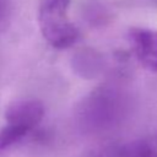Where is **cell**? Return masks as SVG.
I'll list each match as a JSON object with an SVG mask.
<instances>
[{"label": "cell", "instance_id": "cell-6", "mask_svg": "<svg viewBox=\"0 0 157 157\" xmlns=\"http://www.w3.org/2000/svg\"><path fill=\"white\" fill-rule=\"evenodd\" d=\"M28 132L31 131L22 126L6 124L4 128L0 129V152L22 140Z\"/></svg>", "mask_w": 157, "mask_h": 157}, {"label": "cell", "instance_id": "cell-5", "mask_svg": "<svg viewBox=\"0 0 157 157\" xmlns=\"http://www.w3.org/2000/svg\"><path fill=\"white\" fill-rule=\"evenodd\" d=\"M118 157H157V144L148 140H136L126 144Z\"/></svg>", "mask_w": 157, "mask_h": 157}, {"label": "cell", "instance_id": "cell-3", "mask_svg": "<svg viewBox=\"0 0 157 157\" xmlns=\"http://www.w3.org/2000/svg\"><path fill=\"white\" fill-rule=\"evenodd\" d=\"M44 117V105L37 99H18L12 102L5 110L6 124L22 126L27 130L34 129Z\"/></svg>", "mask_w": 157, "mask_h": 157}, {"label": "cell", "instance_id": "cell-4", "mask_svg": "<svg viewBox=\"0 0 157 157\" xmlns=\"http://www.w3.org/2000/svg\"><path fill=\"white\" fill-rule=\"evenodd\" d=\"M118 97L114 92L104 88L92 92L91 97L86 101L82 112L88 113L91 120L93 119L98 124H104L110 119H114L118 110Z\"/></svg>", "mask_w": 157, "mask_h": 157}, {"label": "cell", "instance_id": "cell-1", "mask_svg": "<svg viewBox=\"0 0 157 157\" xmlns=\"http://www.w3.org/2000/svg\"><path fill=\"white\" fill-rule=\"evenodd\" d=\"M71 0H40L38 7V26L43 38L56 49L74 45L80 32L70 21L67 10Z\"/></svg>", "mask_w": 157, "mask_h": 157}, {"label": "cell", "instance_id": "cell-7", "mask_svg": "<svg viewBox=\"0 0 157 157\" xmlns=\"http://www.w3.org/2000/svg\"><path fill=\"white\" fill-rule=\"evenodd\" d=\"M10 17V0H0V31Z\"/></svg>", "mask_w": 157, "mask_h": 157}, {"label": "cell", "instance_id": "cell-2", "mask_svg": "<svg viewBox=\"0 0 157 157\" xmlns=\"http://www.w3.org/2000/svg\"><path fill=\"white\" fill-rule=\"evenodd\" d=\"M128 39L137 61L157 74V29L132 27L128 32Z\"/></svg>", "mask_w": 157, "mask_h": 157}]
</instances>
